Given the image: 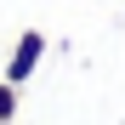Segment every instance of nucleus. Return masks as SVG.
<instances>
[{
    "label": "nucleus",
    "mask_w": 125,
    "mask_h": 125,
    "mask_svg": "<svg viewBox=\"0 0 125 125\" xmlns=\"http://www.w3.org/2000/svg\"><path fill=\"white\" fill-rule=\"evenodd\" d=\"M40 57H46V34H40V29H23V34H17V46H11V57H6V74H0V80H11V85L34 80Z\"/></svg>",
    "instance_id": "nucleus-1"
},
{
    "label": "nucleus",
    "mask_w": 125,
    "mask_h": 125,
    "mask_svg": "<svg viewBox=\"0 0 125 125\" xmlns=\"http://www.w3.org/2000/svg\"><path fill=\"white\" fill-rule=\"evenodd\" d=\"M11 119H17V85L0 80V125H11Z\"/></svg>",
    "instance_id": "nucleus-2"
}]
</instances>
